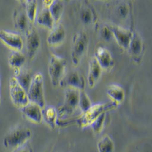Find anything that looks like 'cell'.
I'll return each mask as SVG.
<instances>
[{
  "label": "cell",
  "instance_id": "cell-1",
  "mask_svg": "<svg viewBox=\"0 0 152 152\" xmlns=\"http://www.w3.org/2000/svg\"><path fill=\"white\" fill-rule=\"evenodd\" d=\"M119 104L113 100L106 103H99V104H92L91 108L87 112L82 113L81 116L76 119V123L81 129H84L91 126L95 119L104 113L109 112L110 110H116Z\"/></svg>",
  "mask_w": 152,
  "mask_h": 152
},
{
  "label": "cell",
  "instance_id": "cell-2",
  "mask_svg": "<svg viewBox=\"0 0 152 152\" xmlns=\"http://www.w3.org/2000/svg\"><path fill=\"white\" fill-rule=\"evenodd\" d=\"M31 137L30 129L24 126H16L12 129L4 138V145L7 148L17 149L28 143Z\"/></svg>",
  "mask_w": 152,
  "mask_h": 152
},
{
  "label": "cell",
  "instance_id": "cell-3",
  "mask_svg": "<svg viewBox=\"0 0 152 152\" xmlns=\"http://www.w3.org/2000/svg\"><path fill=\"white\" fill-rule=\"evenodd\" d=\"M43 75L41 72H36L33 75L31 85L28 91L29 102L34 103L41 108L45 107V97L43 89Z\"/></svg>",
  "mask_w": 152,
  "mask_h": 152
},
{
  "label": "cell",
  "instance_id": "cell-4",
  "mask_svg": "<svg viewBox=\"0 0 152 152\" xmlns=\"http://www.w3.org/2000/svg\"><path fill=\"white\" fill-rule=\"evenodd\" d=\"M89 44V37L84 31L75 34L72 40V60L74 66H78L85 56Z\"/></svg>",
  "mask_w": 152,
  "mask_h": 152
},
{
  "label": "cell",
  "instance_id": "cell-5",
  "mask_svg": "<svg viewBox=\"0 0 152 152\" xmlns=\"http://www.w3.org/2000/svg\"><path fill=\"white\" fill-rule=\"evenodd\" d=\"M66 67V59L62 56L52 53L50 56L48 72L51 83L54 87L59 85L61 80L65 75Z\"/></svg>",
  "mask_w": 152,
  "mask_h": 152
},
{
  "label": "cell",
  "instance_id": "cell-6",
  "mask_svg": "<svg viewBox=\"0 0 152 152\" xmlns=\"http://www.w3.org/2000/svg\"><path fill=\"white\" fill-rule=\"evenodd\" d=\"M79 91H80L75 88H69L66 89L65 92L64 103L57 111L58 117L62 119L74 113L77 107H78Z\"/></svg>",
  "mask_w": 152,
  "mask_h": 152
},
{
  "label": "cell",
  "instance_id": "cell-7",
  "mask_svg": "<svg viewBox=\"0 0 152 152\" xmlns=\"http://www.w3.org/2000/svg\"><path fill=\"white\" fill-rule=\"evenodd\" d=\"M9 90H10V96L12 102L17 107L21 109L24 106L29 103L28 97V93L24 88L18 83V81L12 77L10 80L9 85Z\"/></svg>",
  "mask_w": 152,
  "mask_h": 152
},
{
  "label": "cell",
  "instance_id": "cell-8",
  "mask_svg": "<svg viewBox=\"0 0 152 152\" xmlns=\"http://www.w3.org/2000/svg\"><path fill=\"white\" fill-rule=\"evenodd\" d=\"M144 40L138 31H133L132 37L127 49L131 59L135 63H139L142 60L144 53Z\"/></svg>",
  "mask_w": 152,
  "mask_h": 152
},
{
  "label": "cell",
  "instance_id": "cell-9",
  "mask_svg": "<svg viewBox=\"0 0 152 152\" xmlns=\"http://www.w3.org/2000/svg\"><path fill=\"white\" fill-rule=\"evenodd\" d=\"M59 86L61 88H75L78 91L84 90L85 87V78L78 71L72 70L64 75L59 83Z\"/></svg>",
  "mask_w": 152,
  "mask_h": 152
},
{
  "label": "cell",
  "instance_id": "cell-10",
  "mask_svg": "<svg viewBox=\"0 0 152 152\" xmlns=\"http://www.w3.org/2000/svg\"><path fill=\"white\" fill-rule=\"evenodd\" d=\"M110 28L112 31L113 37H115L118 44L125 50H127L132 37L133 30L126 29L115 24L110 25Z\"/></svg>",
  "mask_w": 152,
  "mask_h": 152
},
{
  "label": "cell",
  "instance_id": "cell-11",
  "mask_svg": "<svg viewBox=\"0 0 152 152\" xmlns=\"http://www.w3.org/2000/svg\"><path fill=\"white\" fill-rule=\"evenodd\" d=\"M40 37L34 28H29L26 31V48L30 59H32L36 55L40 47Z\"/></svg>",
  "mask_w": 152,
  "mask_h": 152
},
{
  "label": "cell",
  "instance_id": "cell-12",
  "mask_svg": "<svg viewBox=\"0 0 152 152\" xmlns=\"http://www.w3.org/2000/svg\"><path fill=\"white\" fill-rule=\"evenodd\" d=\"M78 16L80 21L86 25L94 24L97 20V15L94 8L88 2H83L80 4Z\"/></svg>",
  "mask_w": 152,
  "mask_h": 152
},
{
  "label": "cell",
  "instance_id": "cell-13",
  "mask_svg": "<svg viewBox=\"0 0 152 152\" xmlns=\"http://www.w3.org/2000/svg\"><path fill=\"white\" fill-rule=\"evenodd\" d=\"M0 40L14 51H21L24 46L21 35L12 31L0 30Z\"/></svg>",
  "mask_w": 152,
  "mask_h": 152
},
{
  "label": "cell",
  "instance_id": "cell-14",
  "mask_svg": "<svg viewBox=\"0 0 152 152\" xmlns=\"http://www.w3.org/2000/svg\"><path fill=\"white\" fill-rule=\"evenodd\" d=\"M94 57L103 70H110L114 66V59L110 51L106 47L100 46L96 50Z\"/></svg>",
  "mask_w": 152,
  "mask_h": 152
},
{
  "label": "cell",
  "instance_id": "cell-15",
  "mask_svg": "<svg viewBox=\"0 0 152 152\" xmlns=\"http://www.w3.org/2000/svg\"><path fill=\"white\" fill-rule=\"evenodd\" d=\"M66 37V32L65 27L60 23H58L53 27L47 37V43L50 47H57L64 42Z\"/></svg>",
  "mask_w": 152,
  "mask_h": 152
},
{
  "label": "cell",
  "instance_id": "cell-16",
  "mask_svg": "<svg viewBox=\"0 0 152 152\" xmlns=\"http://www.w3.org/2000/svg\"><path fill=\"white\" fill-rule=\"evenodd\" d=\"M21 111L25 117L33 123L39 124L43 120L42 108L34 103L29 102L26 106L21 108Z\"/></svg>",
  "mask_w": 152,
  "mask_h": 152
},
{
  "label": "cell",
  "instance_id": "cell-17",
  "mask_svg": "<svg viewBox=\"0 0 152 152\" xmlns=\"http://www.w3.org/2000/svg\"><path fill=\"white\" fill-rule=\"evenodd\" d=\"M103 69L97 62V59L93 56L89 62V72H88V84L90 88H94L97 85L102 75Z\"/></svg>",
  "mask_w": 152,
  "mask_h": 152
},
{
  "label": "cell",
  "instance_id": "cell-18",
  "mask_svg": "<svg viewBox=\"0 0 152 152\" xmlns=\"http://www.w3.org/2000/svg\"><path fill=\"white\" fill-rule=\"evenodd\" d=\"M42 117L52 129L55 128L58 119V112L53 106H47L42 108Z\"/></svg>",
  "mask_w": 152,
  "mask_h": 152
},
{
  "label": "cell",
  "instance_id": "cell-19",
  "mask_svg": "<svg viewBox=\"0 0 152 152\" xmlns=\"http://www.w3.org/2000/svg\"><path fill=\"white\" fill-rule=\"evenodd\" d=\"M107 94L109 95L113 101L119 104L124 100L125 98V91L123 87L120 85L113 84L108 86L107 89Z\"/></svg>",
  "mask_w": 152,
  "mask_h": 152
},
{
  "label": "cell",
  "instance_id": "cell-20",
  "mask_svg": "<svg viewBox=\"0 0 152 152\" xmlns=\"http://www.w3.org/2000/svg\"><path fill=\"white\" fill-rule=\"evenodd\" d=\"M15 78L18 81V83L21 85L28 93L31 81H32V78H33V75H32L31 72L28 71V70H21V69H20L19 71L15 72Z\"/></svg>",
  "mask_w": 152,
  "mask_h": 152
},
{
  "label": "cell",
  "instance_id": "cell-21",
  "mask_svg": "<svg viewBox=\"0 0 152 152\" xmlns=\"http://www.w3.org/2000/svg\"><path fill=\"white\" fill-rule=\"evenodd\" d=\"M26 62V56L21 51H13L9 56V62L16 72L19 71Z\"/></svg>",
  "mask_w": 152,
  "mask_h": 152
},
{
  "label": "cell",
  "instance_id": "cell-22",
  "mask_svg": "<svg viewBox=\"0 0 152 152\" xmlns=\"http://www.w3.org/2000/svg\"><path fill=\"white\" fill-rule=\"evenodd\" d=\"M37 21L39 24L52 30L54 27V20L47 8H43L41 12L37 15Z\"/></svg>",
  "mask_w": 152,
  "mask_h": 152
},
{
  "label": "cell",
  "instance_id": "cell-23",
  "mask_svg": "<svg viewBox=\"0 0 152 152\" xmlns=\"http://www.w3.org/2000/svg\"><path fill=\"white\" fill-rule=\"evenodd\" d=\"M50 14L52 15L53 18L54 20V22L58 23L62 17L63 9H64V3L62 1L59 0H52L48 7Z\"/></svg>",
  "mask_w": 152,
  "mask_h": 152
},
{
  "label": "cell",
  "instance_id": "cell-24",
  "mask_svg": "<svg viewBox=\"0 0 152 152\" xmlns=\"http://www.w3.org/2000/svg\"><path fill=\"white\" fill-rule=\"evenodd\" d=\"M23 5L25 9V14L28 17V20L31 22H34L37 15V2L35 0H27V1H22Z\"/></svg>",
  "mask_w": 152,
  "mask_h": 152
},
{
  "label": "cell",
  "instance_id": "cell-25",
  "mask_svg": "<svg viewBox=\"0 0 152 152\" xmlns=\"http://www.w3.org/2000/svg\"><path fill=\"white\" fill-rule=\"evenodd\" d=\"M28 17L23 11H16L14 14V24L17 29L21 31H27L28 29Z\"/></svg>",
  "mask_w": 152,
  "mask_h": 152
},
{
  "label": "cell",
  "instance_id": "cell-26",
  "mask_svg": "<svg viewBox=\"0 0 152 152\" xmlns=\"http://www.w3.org/2000/svg\"><path fill=\"white\" fill-rule=\"evenodd\" d=\"M114 142L112 138L108 135H104L97 142V150L98 152H113Z\"/></svg>",
  "mask_w": 152,
  "mask_h": 152
},
{
  "label": "cell",
  "instance_id": "cell-27",
  "mask_svg": "<svg viewBox=\"0 0 152 152\" xmlns=\"http://www.w3.org/2000/svg\"><path fill=\"white\" fill-rule=\"evenodd\" d=\"M92 106L91 100L90 97H88L86 92L84 90H81L79 91V100H78V107H80L82 113L87 112L90 109Z\"/></svg>",
  "mask_w": 152,
  "mask_h": 152
},
{
  "label": "cell",
  "instance_id": "cell-28",
  "mask_svg": "<svg viewBox=\"0 0 152 152\" xmlns=\"http://www.w3.org/2000/svg\"><path fill=\"white\" fill-rule=\"evenodd\" d=\"M107 113H102L91 124L94 132L96 133V134H100L102 132L106 121V118H107Z\"/></svg>",
  "mask_w": 152,
  "mask_h": 152
},
{
  "label": "cell",
  "instance_id": "cell-29",
  "mask_svg": "<svg viewBox=\"0 0 152 152\" xmlns=\"http://www.w3.org/2000/svg\"><path fill=\"white\" fill-rule=\"evenodd\" d=\"M116 15L119 16L120 18L126 19L129 16L131 13V5L129 3H119L116 9Z\"/></svg>",
  "mask_w": 152,
  "mask_h": 152
},
{
  "label": "cell",
  "instance_id": "cell-30",
  "mask_svg": "<svg viewBox=\"0 0 152 152\" xmlns=\"http://www.w3.org/2000/svg\"><path fill=\"white\" fill-rule=\"evenodd\" d=\"M100 33L101 37L107 41H110L113 37V34L110 28L108 25H103L100 29Z\"/></svg>",
  "mask_w": 152,
  "mask_h": 152
},
{
  "label": "cell",
  "instance_id": "cell-31",
  "mask_svg": "<svg viewBox=\"0 0 152 152\" xmlns=\"http://www.w3.org/2000/svg\"><path fill=\"white\" fill-rule=\"evenodd\" d=\"M13 152H34V151L33 150H32V148H31V146L27 143L25 144V145H23V146H21V147L15 149Z\"/></svg>",
  "mask_w": 152,
  "mask_h": 152
},
{
  "label": "cell",
  "instance_id": "cell-32",
  "mask_svg": "<svg viewBox=\"0 0 152 152\" xmlns=\"http://www.w3.org/2000/svg\"><path fill=\"white\" fill-rule=\"evenodd\" d=\"M1 82V81H0ZM0 104H1V95H0Z\"/></svg>",
  "mask_w": 152,
  "mask_h": 152
}]
</instances>
